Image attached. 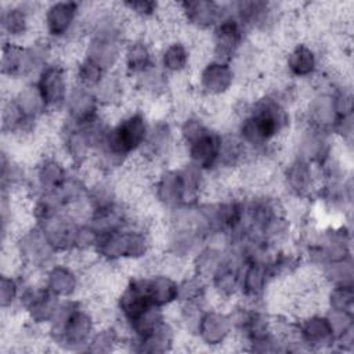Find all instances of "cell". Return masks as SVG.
<instances>
[{
    "label": "cell",
    "instance_id": "6da1fadb",
    "mask_svg": "<svg viewBox=\"0 0 354 354\" xmlns=\"http://www.w3.org/2000/svg\"><path fill=\"white\" fill-rule=\"evenodd\" d=\"M84 4L76 1H53L44 4L41 11L43 30L46 39L53 44L59 41H80L84 36L82 30V15Z\"/></svg>",
    "mask_w": 354,
    "mask_h": 354
},
{
    "label": "cell",
    "instance_id": "7a4b0ae2",
    "mask_svg": "<svg viewBox=\"0 0 354 354\" xmlns=\"http://www.w3.org/2000/svg\"><path fill=\"white\" fill-rule=\"evenodd\" d=\"M248 29L228 12L210 32V58L232 64L243 50Z\"/></svg>",
    "mask_w": 354,
    "mask_h": 354
},
{
    "label": "cell",
    "instance_id": "5b68a950",
    "mask_svg": "<svg viewBox=\"0 0 354 354\" xmlns=\"http://www.w3.org/2000/svg\"><path fill=\"white\" fill-rule=\"evenodd\" d=\"M282 183L295 199H306L313 192L319 191V187L322 185L317 167L296 156L285 166L282 171Z\"/></svg>",
    "mask_w": 354,
    "mask_h": 354
},
{
    "label": "cell",
    "instance_id": "9a60e30c",
    "mask_svg": "<svg viewBox=\"0 0 354 354\" xmlns=\"http://www.w3.org/2000/svg\"><path fill=\"white\" fill-rule=\"evenodd\" d=\"M196 335L198 339L207 346H221L228 343L234 335L230 314L220 310H205L201 317Z\"/></svg>",
    "mask_w": 354,
    "mask_h": 354
},
{
    "label": "cell",
    "instance_id": "5bb4252c",
    "mask_svg": "<svg viewBox=\"0 0 354 354\" xmlns=\"http://www.w3.org/2000/svg\"><path fill=\"white\" fill-rule=\"evenodd\" d=\"M297 336L301 346L310 350H321L336 340L326 315L319 313L297 319Z\"/></svg>",
    "mask_w": 354,
    "mask_h": 354
},
{
    "label": "cell",
    "instance_id": "d6986e66",
    "mask_svg": "<svg viewBox=\"0 0 354 354\" xmlns=\"http://www.w3.org/2000/svg\"><path fill=\"white\" fill-rule=\"evenodd\" d=\"M145 292L153 306L170 307L178 303V281L165 272L141 274Z\"/></svg>",
    "mask_w": 354,
    "mask_h": 354
},
{
    "label": "cell",
    "instance_id": "30bf717a",
    "mask_svg": "<svg viewBox=\"0 0 354 354\" xmlns=\"http://www.w3.org/2000/svg\"><path fill=\"white\" fill-rule=\"evenodd\" d=\"M156 65L158 61L153 44L145 36H138L126 41L122 55V66L126 77L136 79Z\"/></svg>",
    "mask_w": 354,
    "mask_h": 354
},
{
    "label": "cell",
    "instance_id": "7402d4cb",
    "mask_svg": "<svg viewBox=\"0 0 354 354\" xmlns=\"http://www.w3.org/2000/svg\"><path fill=\"white\" fill-rule=\"evenodd\" d=\"M354 306L353 285H332L325 293V307L332 311H351Z\"/></svg>",
    "mask_w": 354,
    "mask_h": 354
},
{
    "label": "cell",
    "instance_id": "ba28073f",
    "mask_svg": "<svg viewBox=\"0 0 354 354\" xmlns=\"http://www.w3.org/2000/svg\"><path fill=\"white\" fill-rule=\"evenodd\" d=\"M178 8L183 22L198 32L212 30L230 12L227 3L213 0L180 1Z\"/></svg>",
    "mask_w": 354,
    "mask_h": 354
},
{
    "label": "cell",
    "instance_id": "44dd1931",
    "mask_svg": "<svg viewBox=\"0 0 354 354\" xmlns=\"http://www.w3.org/2000/svg\"><path fill=\"white\" fill-rule=\"evenodd\" d=\"M108 72H105L100 65L90 61L86 57H82L75 66V77L73 84H77L80 87L95 90L97 86L102 82Z\"/></svg>",
    "mask_w": 354,
    "mask_h": 354
},
{
    "label": "cell",
    "instance_id": "277c9868",
    "mask_svg": "<svg viewBox=\"0 0 354 354\" xmlns=\"http://www.w3.org/2000/svg\"><path fill=\"white\" fill-rule=\"evenodd\" d=\"M236 72L232 64L209 59L198 72V88L205 98H221L235 83Z\"/></svg>",
    "mask_w": 354,
    "mask_h": 354
},
{
    "label": "cell",
    "instance_id": "52a82bcc",
    "mask_svg": "<svg viewBox=\"0 0 354 354\" xmlns=\"http://www.w3.org/2000/svg\"><path fill=\"white\" fill-rule=\"evenodd\" d=\"M43 8L36 3H7L1 7V32L4 41L21 43L33 29V17Z\"/></svg>",
    "mask_w": 354,
    "mask_h": 354
},
{
    "label": "cell",
    "instance_id": "3957f363",
    "mask_svg": "<svg viewBox=\"0 0 354 354\" xmlns=\"http://www.w3.org/2000/svg\"><path fill=\"white\" fill-rule=\"evenodd\" d=\"M35 84L43 98L47 113L64 109L68 93L71 90L68 69L64 62L53 61L36 76Z\"/></svg>",
    "mask_w": 354,
    "mask_h": 354
},
{
    "label": "cell",
    "instance_id": "603a6c76",
    "mask_svg": "<svg viewBox=\"0 0 354 354\" xmlns=\"http://www.w3.org/2000/svg\"><path fill=\"white\" fill-rule=\"evenodd\" d=\"M22 282L14 274H3L0 281V306L3 310L11 308L19 301Z\"/></svg>",
    "mask_w": 354,
    "mask_h": 354
},
{
    "label": "cell",
    "instance_id": "2e32d148",
    "mask_svg": "<svg viewBox=\"0 0 354 354\" xmlns=\"http://www.w3.org/2000/svg\"><path fill=\"white\" fill-rule=\"evenodd\" d=\"M44 286L59 299H71L82 288L77 270L66 263H54L43 272Z\"/></svg>",
    "mask_w": 354,
    "mask_h": 354
},
{
    "label": "cell",
    "instance_id": "8992f818",
    "mask_svg": "<svg viewBox=\"0 0 354 354\" xmlns=\"http://www.w3.org/2000/svg\"><path fill=\"white\" fill-rule=\"evenodd\" d=\"M97 329V318L93 311L83 307V304L69 317L64 326L53 336L51 343L62 344L65 347L79 348L88 346Z\"/></svg>",
    "mask_w": 354,
    "mask_h": 354
},
{
    "label": "cell",
    "instance_id": "ffe728a7",
    "mask_svg": "<svg viewBox=\"0 0 354 354\" xmlns=\"http://www.w3.org/2000/svg\"><path fill=\"white\" fill-rule=\"evenodd\" d=\"M11 97L15 100L22 112L33 120H40L47 113L46 105L35 82L25 83L15 93H12Z\"/></svg>",
    "mask_w": 354,
    "mask_h": 354
},
{
    "label": "cell",
    "instance_id": "8fae6325",
    "mask_svg": "<svg viewBox=\"0 0 354 354\" xmlns=\"http://www.w3.org/2000/svg\"><path fill=\"white\" fill-rule=\"evenodd\" d=\"M283 66L293 79H310L319 71L321 55L313 44L297 41L288 47L283 55Z\"/></svg>",
    "mask_w": 354,
    "mask_h": 354
},
{
    "label": "cell",
    "instance_id": "7c38bea8",
    "mask_svg": "<svg viewBox=\"0 0 354 354\" xmlns=\"http://www.w3.org/2000/svg\"><path fill=\"white\" fill-rule=\"evenodd\" d=\"M65 119L76 126L86 124L101 115V106L93 90L72 84L64 109Z\"/></svg>",
    "mask_w": 354,
    "mask_h": 354
},
{
    "label": "cell",
    "instance_id": "e0dca14e",
    "mask_svg": "<svg viewBox=\"0 0 354 354\" xmlns=\"http://www.w3.org/2000/svg\"><path fill=\"white\" fill-rule=\"evenodd\" d=\"M47 241L58 254H66L73 250V241L79 223L66 212L54 216L39 224Z\"/></svg>",
    "mask_w": 354,
    "mask_h": 354
},
{
    "label": "cell",
    "instance_id": "ac0fdd59",
    "mask_svg": "<svg viewBox=\"0 0 354 354\" xmlns=\"http://www.w3.org/2000/svg\"><path fill=\"white\" fill-rule=\"evenodd\" d=\"M192 62V51L184 39L176 37L169 40L159 55V68L169 76L177 77L185 75Z\"/></svg>",
    "mask_w": 354,
    "mask_h": 354
},
{
    "label": "cell",
    "instance_id": "4fadbf2b",
    "mask_svg": "<svg viewBox=\"0 0 354 354\" xmlns=\"http://www.w3.org/2000/svg\"><path fill=\"white\" fill-rule=\"evenodd\" d=\"M68 176L66 160L54 153L40 155L33 167V183L37 191H59Z\"/></svg>",
    "mask_w": 354,
    "mask_h": 354
},
{
    "label": "cell",
    "instance_id": "9c48e42d",
    "mask_svg": "<svg viewBox=\"0 0 354 354\" xmlns=\"http://www.w3.org/2000/svg\"><path fill=\"white\" fill-rule=\"evenodd\" d=\"M223 134L210 127L202 136L184 147L187 159L191 165L199 167L205 173L218 169L221 153Z\"/></svg>",
    "mask_w": 354,
    "mask_h": 354
}]
</instances>
